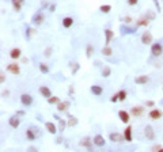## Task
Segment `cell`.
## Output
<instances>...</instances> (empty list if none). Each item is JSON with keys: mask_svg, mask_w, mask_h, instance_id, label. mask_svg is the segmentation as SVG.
<instances>
[{"mask_svg": "<svg viewBox=\"0 0 163 152\" xmlns=\"http://www.w3.org/2000/svg\"><path fill=\"white\" fill-rule=\"evenodd\" d=\"M7 71L11 72V73H14V75H19V73H21V68H19V65H18V64L12 62V64L7 65Z\"/></svg>", "mask_w": 163, "mask_h": 152, "instance_id": "cell-10", "label": "cell"}, {"mask_svg": "<svg viewBox=\"0 0 163 152\" xmlns=\"http://www.w3.org/2000/svg\"><path fill=\"white\" fill-rule=\"evenodd\" d=\"M152 151H158V152H163V148L161 145H154L152 147Z\"/></svg>", "mask_w": 163, "mask_h": 152, "instance_id": "cell-40", "label": "cell"}, {"mask_svg": "<svg viewBox=\"0 0 163 152\" xmlns=\"http://www.w3.org/2000/svg\"><path fill=\"white\" fill-rule=\"evenodd\" d=\"M33 34H35V30H34V29H31V27H27V29H26V38L30 39Z\"/></svg>", "mask_w": 163, "mask_h": 152, "instance_id": "cell-35", "label": "cell"}, {"mask_svg": "<svg viewBox=\"0 0 163 152\" xmlns=\"http://www.w3.org/2000/svg\"><path fill=\"white\" fill-rule=\"evenodd\" d=\"M11 3H12V6H14V10L18 12V11H21L22 4L25 3V0H11Z\"/></svg>", "mask_w": 163, "mask_h": 152, "instance_id": "cell-26", "label": "cell"}, {"mask_svg": "<svg viewBox=\"0 0 163 152\" xmlns=\"http://www.w3.org/2000/svg\"><path fill=\"white\" fill-rule=\"evenodd\" d=\"M148 117H150L151 120H159V118H162V112L159 109H152L148 113Z\"/></svg>", "mask_w": 163, "mask_h": 152, "instance_id": "cell-14", "label": "cell"}, {"mask_svg": "<svg viewBox=\"0 0 163 152\" xmlns=\"http://www.w3.org/2000/svg\"><path fill=\"white\" fill-rule=\"evenodd\" d=\"M4 80H6V76H4V72H2V73H0V81H2V83H4Z\"/></svg>", "mask_w": 163, "mask_h": 152, "instance_id": "cell-47", "label": "cell"}, {"mask_svg": "<svg viewBox=\"0 0 163 152\" xmlns=\"http://www.w3.org/2000/svg\"><path fill=\"white\" fill-rule=\"evenodd\" d=\"M103 33H105V44L106 45H109V44L112 42V39L114 38V33L110 30V29H106Z\"/></svg>", "mask_w": 163, "mask_h": 152, "instance_id": "cell-17", "label": "cell"}, {"mask_svg": "<svg viewBox=\"0 0 163 152\" xmlns=\"http://www.w3.org/2000/svg\"><path fill=\"white\" fill-rule=\"evenodd\" d=\"M109 140L113 143H122L125 140V136L121 135V133H118V132H112L109 135Z\"/></svg>", "mask_w": 163, "mask_h": 152, "instance_id": "cell-4", "label": "cell"}, {"mask_svg": "<svg viewBox=\"0 0 163 152\" xmlns=\"http://www.w3.org/2000/svg\"><path fill=\"white\" fill-rule=\"evenodd\" d=\"M148 80H150V77H148L147 75H143V76L136 77V79H135V83H136V84H140V86H142V84H147Z\"/></svg>", "mask_w": 163, "mask_h": 152, "instance_id": "cell-25", "label": "cell"}, {"mask_svg": "<svg viewBox=\"0 0 163 152\" xmlns=\"http://www.w3.org/2000/svg\"><path fill=\"white\" fill-rule=\"evenodd\" d=\"M122 21H124L125 23H131V22H132V18H131V16H125V18H122Z\"/></svg>", "mask_w": 163, "mask_h": 152, "instance_id": "cell-44", "label": "cell"}, {"mask_svg": "<svg viewBox=\"0 0 163 152\" xmlns=\"http://www.w3.org/2000/svg\"><path fill=\"white\" fill-rule=\"evenodd\" d=\"M150 25V19H147V18H140V19L136 21V27H142V26H144V27H147V26Z\"/></svg>", "mask_w": 163, "mask_h": 152, "instance_id": "cell-23", "label": "cell"}, {"mask_svg": "<svg viewBox=\"0 0 163 152\" xmlns=\"http://www.w3.org/2000/svg\"><path fill=\"white\" fill-rule=\"evenodd\" d=\"M8 124H10V127H11V128L16 129V128L21 125V118L15 114V116H12V117H10V118H8Z\"/></svg>", "mask_w": 163, "mask_h": 152, "instance_id": "cell-8", "label": "cell"}, {"mask_svg": "<svg viewBox=\"0 0 163 152\" xmlns=\"http://www.w3.org/2000/svg\"><path fill=\"white\" fill-rule=\"evenodd\" d=\"M8 95H10V91H7V90L2 92V96H4V98H6V96H8Z\"/></svg>", "mask_w": 163, "mask_h": 152, "instance_id": "cell-49", "label": "cell"}, {"mask_svg": "<svg viewBox=\"0 0 163 152\" xmlns=\"http://www.w3.org/2000/svg\"><path fill=\"white\" fill-rule=\"evenodd\" d=\"M40 71L42 72V73H49V67H48L45 62H40Z\"/></svg>", "mask_w": 163, "mask_h": 152, "instance_id": "cell-32", "label": "cell"}, {"mask_svg": "<svg viewBox=\"0 0 163 152\" xmlns=\"http://www.w3.org/2000/svg\"><path fill=\"white\" fill-rule=\"evenodd\" d=\"M72 25H73V18L72 16H65L64 19H63V27L69 29Z\"/></svg>", "mask_w": 163, "mask_h": 152, "instance_id": "cell-24", "label": "cell"}, {"mask_svg": "<svg viewBox=\"0 0 163 152\" xmlns=\"http://www.w3.org/2000/svg\"><path fill=\"white\" fill-rule=\"evenodd\" d=\"M144 136L147 137V140H155V132L151 125H147V127L144 128Z\"/></svg>", "mask_w": 163, "mask_h": 152, "instance_id": "cell-7", "label": "cell"}, {"mask_svg": "<svg viewBox=\"0 0 163 152\" xmlns=\"http://www.w3.org/2000/svg\"><path fill=\"white\" fill-rule=\"evenodd\" d=\"M132 127L129 125V127L125 128V131H124V136H125V141H128V143H131L132 140H133V136H132Z\"/></svg>", "mask_w": 163, "mask_h": 152, "instance_id": "cell-16", "label": "cell"}, {"mask_svg": "<svg viewBox=\"0 0 163 152\" xmlns=\"http://www.w3.org/2000/svg\"><path fill=\"white\" fill-rule=\"evenodd\" d=\"M99 10H101V12H103V14H109L110 10H112V6H110V4L101 6V7H99Z\"/></svg>", "mask_w": 163, "mask_h": 152, "instance_id": "cell-33", "label": "cell"}, {"mask_svg": "<svg viewBox=\"0 0 163 152\" xmlns=\"http://www.w3.org/2000/svg\"><path fill=\"white\" fill-rule=\"evenodd\" d=\"M22 56V50L19 48H14V49H11L10 52V57L12 58V60H16V58H19Z\"/></svg>", "mask_w": 163, "mask_h": 152, "instance_id": "cell-21", "label": "cell"}, {"mask_svg": "<svg viewBox=\"0 0 163 152\" xmlns=\"http://www.w3.org/2000/svg\"><path fill=\"white\" fill-rule=\"evenodd\" d=\"M90 91L92 92V95H95V96H101V95H102V92H103V88H102L101 86H98V84H94V86H91Z\"/></svg>", "mask_w": 163, "mask_h": 152, "instance_id": "cell-19", "label": "cell"}, {"mask_svg": "<svg viewBox=\"0 0 163 152\" xmlns=\"http://www.w3.org/2000/svg\"><path fill=\"white\" fill-rule=\"evenodd\" d=\"M40 92H41V95L44 96V98H50L52 96V91H50V88L49 87H46V86H41L40 87Z\"/></svg>", "mask_w": 163, "mask_h": 152, "instance_id": "cell-18", "label": "cell"}, {"mask_svg": "<svg viewBox=\"0 0 163 152\" xmlns=\"http://www.w3.org/2000/svg\"><path fill=\"white\" fill-rule=\"evenodd\" d=\"M46 101L49 105H57V103L60 102V98H58V96H50V98H48Z\"/></svg>", "mask_w": 163, "mask_h": 152, "instance_id": "cell-30", "label": "cell"}, {"mask_svg": "<svg viewBox=\"0 0 163 152\" xmlns=\"http://www.w3.org/2000/svg\"><path fill=\"white\" fill-rule=\"evenodd\" d=\"M67 125H68V124H67V122H65L64 120H63V118H60V120H58V127H57V128H58V131H60V132H64Z\"/></svg>", "mask_w": 163, "mask_h": 152, "instance_id": "cell-31", "label": "cell"}, {"mask_svg": "<svg viewBox=\"0 0 163 152\" xmlns=\"http://www.w3.org/2000/svg\"><path fill=\"white\" fill-rule=\"evenodd\" d=\"M73 92H75V90H73V86H71V87H69V90H68V94H69V95H72Z\"/></svg>", "mask_w": 163, "mask_h": 152, "instance_id": "cell-48", "label": "cell"}, {"mask_svg": "<svg viewBox=\"0 0 163 152\" xmlns=\"http://www.w3.org/2000/svg\"><path fill=\"white\" fill-rule=\"evenodd\" d=\"M110 101H112L113 103H116L117 101H120V98H118V92H117V94H113V95H112V98H110Z\"/></svg>", "mask_w": 163, "mask_h": 152, "instance_id": "cell-39", "label": "cell"}, {"mask_svg": "<svg viewBox=\"0 0 163 152\" xmlns=\"http://www.w3.org/2000/svg\"><path fill=\"white\" fill-rule=\"evenodd\" d=\"M121 30V34H135L136 31H137V27H125V26H121L120 27Z\"/></svg>", "mask_w": 163, "mask_h": 152, "instance_id": "cell-20", "label": "cell"}, {"mask_svg": "<svg viewBox=\"0 0 163 152\" xmlns=\"http://www.w3.org/2000/svg\"><path fill=\"white\" fill-rule=\"evenodd\" d=\"M38 136H41V132H40V128H35V127H30L26 131V137H27V140H30V141H34Z\"/></svg>", "mask_w": 163, "mask_h": 152, "instance_id": "cell-1", "label": "cell"}, {"mask_svg": "<svg viewBox=\"0 0 163 152\" xmlns=\"http://www.w3.org/2000/svg\"><path fill=\"white\" fill-rule=\"evenodd\" d=\"M44 19H45V16H44V12H42V11H37L34 15H33V18H31V22H33V25L40 26V25H42Z\"/></svg>", "mask_w": 163, "mask_h": 152, "instance_id": "cell-3", "label": "cell"}, {"mask_svg": "<svg viewBox=\"0 0 163 152\" xmlns=\"http://www.w3.org/2000/svg\"><path fill=\"white\" fill-rule=\"evenodd\" d=\"M45 128H46V131L50 133V135H56L57 131H58V128L56 127V125L53 124V122H45Z\"/></svg>", "mask_w": 163, "mask_h": 152, "instance_id": "cell-13", "label": "cell"}, {"mask_svg": "<svg viewBox=\"0 0 163 152\" xmlns=\"http://www.w3.org/2000/svg\"><path fill=\"white\" fill-rule=\"evenodd\" d=\"M146 106H147V107H154V106H155V102H154V101H147V102H146Z\"/></svg>", "mask_w": 163, "mask_h": 152, "instance_id": "cell-42", "label": "cell"}, {"mask_svg": "<svg viewBox=\"0 0 163 152\" xmlns=\"http://www.w3.org/2000/svg\"><path fill=\"white\" fill-rule=\"evenodd\" d=\"M142 42L144 45H150V44L152 42V34H151L150 31H144L142 34Z\"/></svg>", "mask_w": 163, "mask_h": 152, "instance_id": "cell-9", "label": "cell"}, {"mask_svg": "<svg viewBox=\"0 0 163 152\" xmlns=\"http://www.w3.org/2000/svg\"><path fill=\"white\" fill-rule=\"evenodd\" d=\"M92 140H94V145H97V147H99V148H101V147H105V143H106V141H105V139H103L102 135H95Z\"/></svg>", "mask_w": 163, "mask_h": 152, "instance_id": "cell-11", "label": "cell"}, {"mask_svg": "<svg viewBox=\"0 0 163 152\" xmlns=\"http://www.w3.org/2000/svg\"><path fill=\"white\" fill-rule=\"evenodd\" d=\"M92 143H94V140L90 139V137H84L83 140H80V147H84L87 148L88 151H92Z\"/></svg>", "mask_w": 163, "mask_h": 152, "instance_id": "cell-6", "label": "cell"}, {"mask_svg": "<svg viewBox=\"0 0 163 152\" xmlns=\"http://www.w3.org/2000/svg\"><path fill=\"white\" fill-rule=\"evenodd\" d=\"M151 53H152V56L158 57V56H162L163 53V46L161 42H155L151 45Z\"/></svg>", "mask_w": 163, "mask_h": 152, "instance_id": "cell-2", "label": "cell"}, {"mask_svg": "<svg viewBox=\"0 0 163 152\" xmlns=\"http://www.w3.org/2000/svg\"><path fill=\"white\" fill-rule=\"evenodd\" d=\"M29 151H37V148L35 147H30V148H29Z\"/></svg>", "mask_w": 163, "mask_h": 152, "instance_id": "cell-51", "label": "cell"}, {"mask_svg": "<svg viewBox=\"0 0 163 152\" xmlns=\"http://www.w3.org/2000/svg\"><path fill=\"white\" fill-rule=\"evenodd\" d=\"M154 4H155V7H156L158 12H161V4H159V2H158V0H154Z\"/></svg>", "mask_w": 163, "mask_h": 152, "instance_id": "cell-43", "label": "cell"}, {"mask_svg": "<svg viewBox=\"0 0 163 152\" xmlns=\"http://www.w3.org/2000/svg\"><path fill=\"white\" fill-rule=\"evenodd\" d=\"M16 116H18V117H23V116H25V112H23V110H18V112H16Z\"/></svg>", "mask_w": 163, "mask_h": 152, "instance_id": "cell-46", "label": "cell"}, {"mask_svg": "<svg viewBox=\"0 0 163 152\" xmlns=\"http://www.w3.org/2000/svg\"><path fill=\"white\" fill-rule=\"evenodd\" d=\"M144 113V107L143 106H133L131 109V114L133 117H140Z\"/></svg>", "mask_w": 163, "mask_h": 152, "instance_id": "cell-12", "label": "cell"}, {"mask_svg": "<svg viewBox=\"0 0 163 152\" xmlns=\"http://www.w3.org/2000/svg\"><path fill=\"white\" fill-rule=\"evenodd\" d=\"M102 53H103V56L109 57V56H112V54H113V49H112V48H110L109 45H106V46L102 49Z\"/></svg>", "mask_w": 163, "mask_h": 152, "instance_id": "cell-29", "label": "cell"}, {"mask_svg": "<svg viewBox=\"0 0 163 152\" xmlns=\"http://www.w3.org/2000/svg\"><path fill=\"white\" fill-rule=\"evenodd\" d=\"M71 106V103H69V101H65V102H58L57 103V110L58 112H67V109Z\"/></svg>", "mask_w": 163, "mask_h": 152, "instance_id": "cell-22", "label": "cell"}, {"mask_svg": "<svg viewBox=\"0 0 163 152\" xmlns=\"http://www.w3.org/2000/svg\"><path fill=\"white\" fill-rule=\"evenodd\" d=\"M118 98H120V101H125V99H127V91L125 90L118 91Z\"/></svg>", "mask_w": 163, "mask_h": 152, "instance_id": "cell-36", "label": "cell"}, {"mask_svg": "<svg viewBox=\"0 0 163 152\" xmlns=\"http://www.w3.org/2000/svg\"><path fill=\"white\" fill-rule=\"evenodd\" d=\"M56 4H50L49 6V11H50V12H54V11H56Z\"/></svg>", "mask_w": 163, "mask_h": 152, "instance_id": "cell-45", "label": "cell"}, {"mask_svg": "<svg viewBox=\"0 0 163 152\" xmlns=\"http://www.w3.org/2000/svg\"><path fill=\"white\" fill-rule=\"evenodd\" d=\"M21 103L25 107H29L33 105V96L30 94H22L21 95Z\"/></svg>", "mask_w": 163, "mask_h": 152, "instance_id": "cell-5", "label": "cell"}, {"mask_svg": "<svg viewBox=\"0 0 163 152\" xmlns=\"http://www.w3.org/2000/svg\"><path fill=\"white\" fill-rule=\"evenodd\" d=\"M71 65H72V75H76V72L79 71L80 65L77 64V62H73V64H71Z\"/></svg>", "mask_w": 163, "mask_h": 152, "instance_id": "cell-37", "label": "cell"}, {"mask_svg": "<svg viewBox=\"0 0 163 152\" xmlns=\"http://www.w3.org/2000/svg\"><path fill=\"white\" fill-rule=\"evenodd\" d=\"M162 103H163V102H162Z\"/></svg>", "mask_w": 163, "mask_h": 152, "instance_id": "cell-52", "label": "cell"}, {"mask_svg": "<svg viewBox=\"0 0 163 152\" xmlns=\"http://www.w3.org/2000/svg\"><path fill=\"white\" fill-rule=\"evenodd\" d=\"M63 141V139H61V137H57V139H56V144H60Z\"/></svg>", "mask_w": 163, "mask_h": 152, "instance_id": "cell-50", "label": "cell"}, {"mask_svg": "<svg viewBox=\"0 0 163 152\" xmlns=\"http://www.w3.org/2000/svg\"><path fill=\"white\" fill-rule=\"evenodd\" d=\"M118 117H120L121 122H124V124H128L129 120H131V117H129V113L125 112V110H120V112H118Z\"/></svg>", "mask_w": 163, "mask_h": 152, "instance_id": "cell-15", "label": "cell"}, {"mask_svg": "<svg viewBox=\"0 0 163 152\" xmlns=\"http://www.w3.org/2000/svg\"><path fill=\"white\" fill-rule=\"evenodd\" d=\"M110 75H112V68H110V67H107V65H105L102 68V76L103 77H109Z\"/></svg>", "mask_w": 163, "mask_h": 152, "instance_id": "cell-28", "label": "cell"}, {"mask_svg": "<svg viewBox=\"0 0 163 152\" xmlns=\"http://www.w3.org/2000/svg\"><path fill=\"white\" fill-rule=\"evenodd\" d=\"M50 54H52V48H46V49L44 50V56H45V57H50Z\"/></svg>", "mask_w": 163, "mask_h": 152, "instance_id": "cell-38", "label": "cell"}, {"mask_svg": "<svg viewBox=\"0 0 163 152\" xmlns=\"http://www.w3.org/2000/svg\"><path fill=\"white\" fill-rule=\"evenodd\" d=\"M68 127H76L77 125V118L75 116H68V121H67Z\"/></svg>", "mask_w": 163, "mask_h": 152, "instance_id": "cell-27", "label": "cell"}, {"mask_svg": "<svg viewBox=\"0 0 163 152\" xmlns=\"http://www.w3.org/2000/svg\"><path fill=\"white\" fill-rule=\"evenodd\" d=\"M92 53H94V48H92V45H90V44H88V45H87V49H86V57L90 58V57L92 56Z\"/></svg>", "mask_w": 163, "mask_h": 152, "instance_id": "cell-34", "label": "cell"}, {"mask_svg": "<svg viewBox=\"0 0 163 152\" xmlns=\"http://www.w3.org/2000/svg\"><path fill=\"white\" fill-rule=\"evenodd\" d=\"M127 2H128L129 6H136L139 3V0H127Z\"/></svg>", "mask_w": 163, "mask_h": 152, "instance_id": "cell-41", "label": "cell"}]
</instances>
